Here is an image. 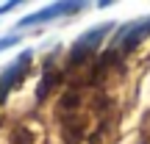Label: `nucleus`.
Wrapping results in <instances>:
<instances>
[{
	"label": "nucleus",
	"mask_w": 150,
	"mask_h": 144,
	"mask_svg": "<svg viewBox=\"0 0 150 144\" xmlns=\"http://www.w3.org/2000/svg\"><path fill=\"white\" fill-rule=\"evenodd\" d=\"M111 31H114V25L106 22V25H97V28H92V31L81 33V36L75 39L72 50H70V64L78 67V64H83V61H89L92 55H95V50L100 47V42L106 39V33H111Z\"/></svg>",
	"instance_id": "obj_1"
},
{
	"label": "nucleus",
	"mask_w": 150,
	"mask_h": 144,
	"mask_svg": "<svg viewBox=\"0 0 150 144\" xmlns=\"http://www.w3.org/2000/svg\"><path fill=\"white\" fill-rule=\"evenodd\" d=\"M31 58H33V53H31V50H25V53H20L8 67H6V72H0V103L8 97L11 89L20 86V80H25L28 70H31Z\"/></svg>",
	"instance_id": "obj_2"
},
{
	"label": "nucleus",
	"mask_w": 150,
	"mask_h": 144,
	"mask_svg": "<svg viewBox=\"0 0 150 144\" xmlns=\"http://www.w3.org/2000/svg\"><path fill=\"white\" fill-rule=\"evenodd\" d=\"M86 3H53L47 8L36 11V14H28L20 20V28H33V25H42V22H53L64 14H75V11H83Z\"/></svg>",
	"instance_id": "obj_3"
},
{
	"label": "nucleus",
	"mask_w": 150,
	"mask_h": 144,
	"mask_svg": "<svg viewBox=\"0 0 150 144\" xmlns=\"http://www.w3.org/2000/svg\"><path fill=\"white\" fill-rule=\"evenodd\" d=\"M145 36H150V17H142V20H134V22H128V25H122L117 31L114 44H117L120 50H134Z\"/></svg>",
	"instance_id": "obj_4"
},
{
	"label": "nucleus",
	"mask_w": 150,
	"mask_h": 144,
	"mask_svg": "<svg viewBox=\"0 0 150 144\" xmlns=\"http://www.w3.org/2000/svg\"><path fill=\"white\" fill-rule=\"evenodd\" d=\"M56 80H59V72H56V70H45V78H42V83H39V91H36V97H39V100H42V97L45 94H47V91L50 89H53V83H56Z\"/></svg>",
	"instance_id": "obj_5"
},
{
	"label": "nucleus",
	"mask_w": 150,
	"mask_h": 144,
	"mask_svg": "<svg viewBox=\"0 0 150 144\" xmlns=\"http://www.w3.org/2000/svg\"><path fill=\"white\" fill-rule=\"evenodd\" d=\"M17 42H20V36H6V39H0V53L8 50V47H14Z\"/></svg>",
	"instance_id": "obj_6"
},
{
	"label": "nucleus",
	"mask_w": 150,
	"mask_h": 144,
	"mask_svg": "<svg viewBox=\"0 0 150 144\" xmlns=\"http://www.w3.org/2000/svg\"><path fill=\"white\" fill-rule=\"evenodd\" d=\"M14 6H17V3H3V6H0V14H6V11H11Z\"/></svg>",
	"instance_id": "obj_7"
}]
</instances>
